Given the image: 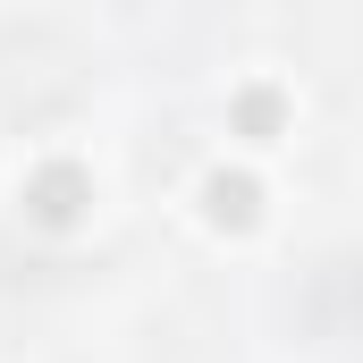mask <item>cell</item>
Here are the masks:
<instances>
[{
    "instance_id": "1",
    "label": "cell",
    "mask_w": 363,
    "mask_h": 363,
    "mask_svg": "<svg viewBox=\"0 0 363 363\" xmlns=\"http://www.w3.org/2000/svg\"><path fill=\"white\" fill-rule=\"evenodd\" d=\"M85 93V51L60 26H9L0 34V101L26 118H51Z\"/></svg>"
}]
</instances>
